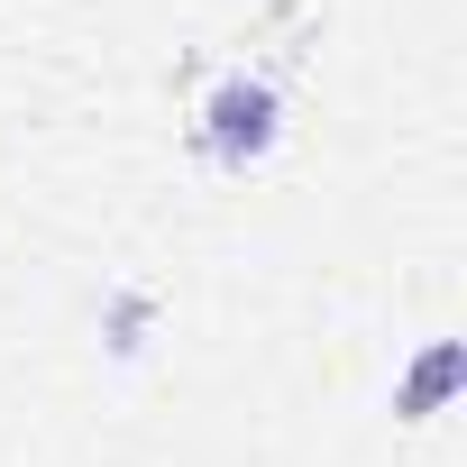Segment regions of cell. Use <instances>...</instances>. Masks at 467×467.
Here are the masks:
<instances>
[{
  "label": "cell",
  "mask_w": 467,
  "mask_h": 467,
  "mask_svg": "<svg viewBox=\"0 0 467 467\" xmlns=\"http://www.w3.org/2000/svg\"><path fill=\"white\" fill-rule=\"evenodd\" d=\"M449 385H458V348H440V358H431V367L412 376V394H403V412H431V403H440Z\"/></svg>",
  "instance_id": "cell-1"
}]
</instances>
